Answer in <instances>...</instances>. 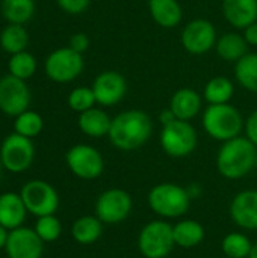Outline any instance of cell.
<instances>
[{
    "mask_svg": "<svg viewBox=\"0 0 257 258\" xmlns=\"http://www.w3.org/2000/svg\"><path fill=\"white\" fill-rule=\"evenodd\" d=\"M151 133V118L141 109H129L112 118L108 138L117 150L135 151L147 144Z\"/></svg>",
    "mask_w": 257,
    "mask_h": 258,
    "instance_id": "6da1fadb",
    "label": "cell"
},
{
    "mask_svg": "<svg viewBox=\"0 0 257 258\" xmlns=\"http://www.w3.org/2000/svg\"><path fill=\"white\" fill-rule=\"evenodd\" d=\"M257 147L245 136L223 142L217 154V169L227 180H241L256 166Z\"/></svg>",
    "mask_w": 257,
    "mask_h": 258,
    "instance_id": "7a4b0ae2",
    "label": "cell"
},
{
    "mask_svg": "<svg viewBox=\"0 0 257 258\" xmlns=\"http://www.w3.org/2000/svg\"><path fill=\"white\" fill-rule=\"evenodd\" d=\"M201 124L204 132L212 139L226 142L241 136L245 121L241 112L235 106L226 103V104H209L203 112Z\"/></svg>",
    "mask_w": 257,
    "mask_h": 258,
    "instance_id": "3957f363",
    "label": "cell"
},
{
    "mask_svg": "<svg viewBox=\"0 0 257 258\" xmlns=\"http://www.w3.org/2000/svg\"><path fill=\"white\" fill-rule=\"evenodd\" d=\"M147 203L155 215L164 219H177L189 210L191 197L186 187L176 183H159L150 189Z\"/></svg>",
    "mask_w": 257,
    "mask_h": 258,
    "instance_id": "277c9868",
    "label": "cell"
},
{
    "mask_svg": "<svg viewBox=\"0 0 257 258\" xmlns=\"http://www.w3.org/2000/svg\"><path fill=\"white\" fill-rule=\"evenodd\" d=\"M198 144V135L189 121L174 119L173 122L162 125L161 147L164 153L174 159L188 157L192 154Z\"/></svg>",
    "mask_w": 257,
    "mask_h": 258,
    "instance_id": "5b68a950",
    "label": "cell"
},
{
    "mask_svg": "<svg viewBox=\"0 0 257 258\" xmlns=\"http://www.w3.org/2000/svg\"><path fill=\"white\" fill-rule=\"evenodd\" d=\"M173 225L156 219L142 227L138 236V249L145 258H165L174 249Z\"/></svg>",
    "mask_w": 257,
    "mask_h": 258,
    "instance_id": "8992f818",
    "label": "cell"
},
{
    "mask_svg": "<svg viewBox=\"0 0 257 258\" xmlns=\"http://www.w3.org/2000/svg\"><path fill=\"white\" fill-rule=\"evenodd\" d=\"M29 213L36 218L55 215L59 209V195L56 189L44 180L27 181L20 192Z\"/></svg>",
    "mask_w": 257,
    "mask_h": 258,
    "instance_id": "52a82bcc",
    "label": "cell"
},
{
    "mask_svg": "<svg viewBox=\"0 0 257 258\" xmlns=\"http://www.w3.org/2000/svg\"><path fill=\"white\" fill-rule=\"evenodd\" d=\"M83 56L70 47L52 51L45 59V74L56 83H68L77 79L83 71Z\"/></svg>",
    "mask_w": 257,
    "mask_h": 258,
    "instance_id": "ba28073f",
    "label": "cell"
},
{
    "mask_svg": "<svg viewBox=\"0 0 257 258\" xmlns=\"http://www.w3.org/2000/svg\"><path fill=\"white\" fill-rule=\"evenodd\" d=\"M68 169L80 180H95L103 174L105 160L101 153L86 144L71 147L65 154Z\"/></svg>",
    "mask_w": 257,
    "mask_h": 258,
    "instance_id": "9c48e42d",
    "label": "cell"
},
{
    "mask_svg": "<svg viewBox=\"0 0 257 258\" xmlns=\"http://www.w3.org/2000/svg\"><path fill=\"white\" fill-rule=\"evenodd\" d=\"M133 207L129 192L112 187L101 192L95 201V216L108 225H117L127 219Z\"/></svg>",
    "mask_w": 257,
    "mask_h": 258,
    "instance_id": "30bf717a",
    "label": "cell"
},
{
    "mask_svg": "<svg viewBox=\"0 0 257 258\" xmlns=\"http://www.w3.org/2000/svg\"><path fill=\"white\" fill-rule=\"evenodd\" d=\"M0 159L6 171L12 174L24 172L30 168L35 159V147L32 139L18 133L9 135L0 147Z\"/></svg>",
    "mask_w": 257,
    "mask_h": 258,
    "instance_id": "8fae6325",
    "label": "cell"
},
{
    "mask_svg": "<svg viewBox=\"0 0 257 258\" xmlns=\"http://www.w3.org/2000/svg\"><path fill=\"white\" fill-rule=\"evenodd\" d=\"M218 35L212 21L206 18H195L185 24L182 30V45L183 48L194 56H201L215 48Z\"/></svg>",
    "mask_w": 257,
    "mask_h": 258,
    "instance_id": "7c38bea8",
    "label": "cell"
},
{
    "mask_svg": "<svg viewBox=\"0 0 257 258\" xmlns=\"http://www.w3.org/2000/svg\"><path fill=\"white\" fill-rule=\"evenodd\" d=\"M30 104V91L26 80L11 74L0 79V110L9 116H18Z\"/></svg>",
    "mask_w": 257,
    "mask_h": 258,
    "instance_id": "4fadbf2b",
    "label": "cell"
},
{
    "mask_svg": "<svg viewBox=\"0 0 257 258\" xmlns=\"http://www.w3.org/2000/svg\"><path fill=\"white\" fill-rule=\"evenodd\" d=\"M91 88L94 91L97 104L111 107L124 98L127 92V82L121 73L115 70H106L94 79Z\"/></svg>",
    "mask_w": 257,
    "mask_h": 258,
    "instance_id": "5bb4252c",
    "label": "cell"
},
{
    "mask_svg": "<svg viewBox=\"0 0 257 258\" xmlns=\"http://www.w3.org/2000/svg\"><path fill=\"white\" fill-rule=\"evenodd\" d=\"M8 258H41L44 252V242L27 227H20L9 231L5 246Z\"/></svg>",
    "mask_w": 257,
    "mask_h": 258,
    "instance_id": "9a60e30c",
    "label": "cell"
},
{
    "mask_svg": "<svg viewBox=\"0 0 257 258\" xmlns=\"http://www.w3.org/2000/svg\"><path fill=\"white\" fill-rule=\"evenodd\" d=\"M230 218L244 230H257V190H242L230 203Z\"/></svg>",
    "mask_w": 257,
    "mask_h": 258,
    "instance_id": "2e32d148",
    "label": "cell"
},
{
    "mask_svg": "<svg viewBox=\"0 0 257 258\" xmlns=\"http://www.w3.org/2000/svg\"><path fill=\"white\" fill-rule=\"evenodd\" d=\"M201 103H203V97L195 89L180 88L171 95L168 107L173 110L177 119L191 121L200 113Z\"/></svg>",
    "mask_w": 257,
    "mask_h": 258,
    "instance_id": "e0dca14e",
    "label": "cell"
},
{
    "mask_svg": "<svg viewBox=\"0 0 257 258\" xmlns=\"http://www.w3.org/2000/svg\"><path fill=\"white\" fill-rule=\"evenodd\" d=\"M223 14L229 24L245 29L257 21V0H223Z\"/></svg>",
    "mask_w": 257,
    "mask_h": 258,
    "instance_id": "ac0fdd59",
    "label": "cell"
},
{
    "mask_svg": "<svg viewBox=\"0 0 257 258\" xmlns=\"http://www.w3.org/2000/svg\"><path fill=\"white\" fill-rule=\"evenodd\" d=\"M27 209L20 194L5 192L0 195V224L9 231L23 227Z\"/></svg>",
    "mask_w": 257,
    "mask_h": 258,
    "instance_id": "d6986e66",
    "label": "cell"
},
{
    "mask_svg": "<svg viewBox=\"0 0 257 258\" xmlns=\"http://www.w3.org/2000/svg\"><path fill=\"white\" fill-rule=\"evenodd\" d=\"M153 21L164 29H174L183 20V8L179 0H148Z\"/></svg>",
    "mask_w": 257,
    "mask_h": 258,
    "instance_id": "ffe728a7",
    "label": "cell"
},
{
    "mask_svg": "<svg viewBox=\"0 0 257 258\" xmlns=\"http://www.w3.org/2000/svg\"><path fill=\"white\" fill-rule=\"evenodd\" d=\"M112 118L98 107H91L82 113H79L77 125L80 132L89 138H105L109 135Z\"/></svg>",
    "mask_w": 257,
    "mask_h": 258,
    "instance_id": "44dd1931",
    "label": "cell"
},
{
    "mask_svg": "<svg viewBox=\"0 0 257 258\" xmlns=\"http://www.w3.org/2000/svg\"><path fill=\"white\" fill-rule=\"evenodd\" d=\"M248 44L244 38V35L236 32H226L221 36H218L215 44L217 54L226 60V62H238L241 57H244L248 53Z\"/></svg>",
    "mask_w": 257,
    "mask_h": 258,
    "instance_id": "7402d4cb",
    "label": "cell"
},
{
    "mask_svg": "<svg viewBox=\"0 0 257 258\" xmlns=\"http://www.w3.org/2000/svg\"><path fill=\"white\" fill-rule=\"evenodd\" d=\"M174 243L183 249H192L204 240V227L194 219H183L173 225Z\"/></svg>",
    "mask_w": 257,
    "mask_h": 258,
    "instance_id": "603a6c76",
    "label": "cell"
},
{
    "mask_svg": "<svg viewBox=\"0 0 257 258\" xmlns=\"http://www.w3.org/2000/svg\"><path fill=\"white\" fill-rule=\"evenodd\" d=\"M103 233V222L97 216H82L73 222L71 236L79 245L95 243Z\"/></svg>",
    "mask_w": 257,
    "mask_h": 258,
    "instance_id": "cb8c5ba5",
    "label": "cell"
},
{
    "mask_svg": "<svg viewBox=\"0 0 257 258\" xmlns=\"http://www.w3.org/2000/svg\"><path fill=\"white\" fill-rule=\"evenodd\" d=\"M233 94H235L233 82L229 77L217 76L206 83L203 91V98L209 104H226L230 103Z\"/></svg>",
    "mask_w": 257,
    "mask_h": 258,
    "instance_id": "d4e9b609",
    "label": "cell"
},
{
    "mask_svg": "<svg viewBox=\"0 0 257 258\" xmlns=\"http://www.w3.org/2000/svg\"><path fill=\"white\" fill-rule=\"evenodd\" d=\"M235 79L244 89L257 94V53H247L235 63Z\"/></svg>",
    "mask_w": 257,
    "mask_h": 258,
    "instance_id": "484cf974",
    "label": "cell"
},
{
    "mask_svg": "<svg viewBox=\"0 0 257 258\" xmlns=\"http://www.w3.org/2000/svg\"><path fill=\"white\" fill-rule=\"evenodd\" d=\"M27 44H29V35L27 30L23 27V24L9 23L0 33V47L3 48V51L9 54L24 51Z\"/></svg>",
    "mask_w": 257,
    "mask_h": 258,
    "instance_id": "4316f807",
    "label": "cell"
},
{
    "mask_svg": "<svg viewBox=\"0 0 257 258\" xmlns=\"http://www.w3.org/2000/svg\"><path fill=\"white\" fill-rule=\"evenodd\" d=\"M2 14L11 24H24L35 14V0H2Z\"/></svg>",
    "mask_w": 257,
    "mask_h": 258,
    "instance_id": "83f0119b",
    "label": "cell"
},
{
    "mask_svg": "<svg viewBox=\"0 0 257 258\" xmlns=\"http://www.w3.org/2000/svg\"><path fill=\"white\" fill-rule=\"evenodd\" d=\"M8 70L11 76L21 80H27L36 71V59L33 54H30L26 50L11 54V59L8 62Z\"/></svg>",
    "mask_w": 257,
    "mask_h": 258,
    "instance_id": "f1b7e54d",
    "label": "cell"
},
{
    "mask_svg": "<svg viewBox=\"0 0 257 258\" xmlns=\"http://www.w3.org/2000/svg\"><path fill=\"white\" fill-rule=\"evenodd\" d=\"M221 248L227 258H248L253 243L242 233H229L223 239Z\"/></svg>",
    "mask_w": 257,
    "mask_h": 258,
    "instance_id": "f546056e",
    "label": "cell"
},
{
    "mask_svg": "<svg viewBox=\"0 0 257 258\" xmlns=\"http://www.w3.org/2000/svg\"><path fill=\"white\" fill-rule=\"evenodd\" d=\"M42 128H44L42 116L33 110H26V112L20 113L18 116H15L14 130H15V133H18L24 138L33 139L42 132Z\"/></svg>",
    "mask_w": 257,
    "mask_h": 258,
    "instance_id": "4dcf8cb0",
    "label": "cell"
},
{
    "mask_svg": "<svg viewBox=\"0 0 257 258\" xmlns=\"http://www.w3.org/2000/svg\"><path fill=\"white\" fill-rule=\"evenodd\" d=\"M33 230L44 243H52V242H56L61 237L62 224L55 215H47V216H41V218L36 219V224H35Z\"/></svg>",
    "mask_w": 257,
    "mask_h": 258,
    "instance_id": "1f68e13d",
    "label": "cell"
},
{
    "mask_svg": "<svg viewBox=\"0 0 257 258\" xmlns=\"http://www.w3.org/2000/svg\"><path fill=\"white\" fill-rule=\"evenodd\" d=\"M95 104H97V101H95L92 88L79 86V88H74L68 94V106L71 110H74L77 113H82V112L94 107Z\"/></svg>",
    "mask_w": 257,
    "mask_h": 258,
    "instance_id": "d6a6232c",
    "label": "cell"
},
{
    "mask_svg": "<svg viewBox=\"0 0 257 258\" xmlns=\"http://www.w3.org/2000/svg\"><path fill=\"white\" fill-rule=\"evenodd\" d=\"M56 3L64 12L70 15H79L89 8L91 0H56Z\"/></svg>",
    "mask_w": 257,
    "mask_h": 258,
    "instance_id": "836d02e7",
    "label": "cell"
},
{
    "mask_svg": "<svg viewBox=\"0 0 257 258\" xmlns=\"http://www.w3.org/2000/svg\"><path fill=\"white\" fill-rule=\"evenodd\" d=\"M68 47L73 48L74 51L83 54V53L88 50V47H89V38H88V35L83 33V32H77V33H74V35H71V38H70V45H68Z\"/></svg>",
    "mask_w": 257,
    "mask_h": 258,
    "instance_id": "e575fe53",
    "label": "cell"
},
{
    "mask_svg": "<svg viewBox=\"0 0 257 258\" xmlns=\"http://www.w3.org/2000/svg\"><path fill=\"white\" fill-rule=\"evenodd\" d=\"M244 132H245V138L257 147V109L254 112H251L248 118L245 119Z\"/></svg>",
    "mask_w": 257,
    "mask_h": 258,
    "instance_id": "d590c367",
    "label": "cell"
},
{
    "mask_svg": "<svg viewBox=\"0 0 257 258\" xmlns=\"http://www.w3.org/2000/svg\"><path fill=\"white\" fill-rule=\"evenodd\" d=\"M244 38L248 45L257 47V21L244 29Z\"/></svg>",
    "mask_w": 257,
    "mask_h": 258,
    "instance_id": "8d00e7d4",
    "label": "cell"
},
{
    "mask_svg": "<svg viewBox=\"0 0 257 258\" xmlns=\"http://www.w3.org/2000/svg\"><path fill=\"white\" fill-rule=\"evenodd\" d=\"M174 119H177V118H176V115L173 113V110H171L170 107L164 109V110L159 113V121H161V124H162V125H167V124L173 122Z\"/></svg>",
    "mask_w": 257,
    "mask_h": 258,
    "instance_id": "74e56055",
    "label": "cell"
},
{
    "mask_svg": "<svg viewBox=\"0 0 257 258\" xmlns=\"http://www.w3.org/2000/svg\"><path fill=\"white\" fill-rule=\"evenodd\" d=\"M186 190H188V194H189V197H191V200H197V198H200V195H201V187H200V184H189L188 187H186Z\"/></svg>",
    "mask_w": 257,
    "mask_h": 258,
    "instance_id": "f35d334b",
    "label": "cell"
},
{
    "mask_svg": "<svg viewBox=\"0 0 257 258\" xmlns=\"http://www.w3.org/2000/svg\"><path fill=\"white\" fill-rule=\"evenodd\" d=\"M8 236H9V230L0 224V249H5L6 242H8Z\"/></svg>",
    "mask_w": 257,
    "mask_h": 258,
    "instance_id": "ab89813d",
    "label": "cell"
},
{
    "mask_svg": "<svg viewBox=\"0 0 257 258\" xmlns=\"http://www.w3.org/2000/svg\"><path fill=\"white\" fill-rule=\"evenodd\" d=\"M248 258H257V243H254V245H253V248H251V252H250Z\"/></svg>",
    "mask_w": 257,
    "mask_h": 258,
    "instance_id": "60d3db41",
    "label": "cell"
},
{
    "mask_svg": "<svg viewBox=\"0 0 257 258\" xmlns=\"http://www.w3.org/2000/svg\"><path fill=\"white\" fill-rule=\"evenodd\" d=\"M3 163H2V159H0V178H2V172H3Z\"/></svg>",
    "mask_w": 257,
    "mask_h": 258,
    "instance_id": "b9f144b4",
    "label": "cell"
},
{
    "mask_svg": "<svg viewBox=\"0 0 257 258\" xmlns=\"http://www.w3.org/2000/svg\"><path fill=\"white\" fill-rule=\"evenodd\" d=\"M254 168H256V169H257V153H256V166H254Z\"/></svg>",
    "mask_w": 257,
    "mask_h": 258,
    "instance_id": "7bdbcfd3",
    "label": "cell"
}]
</instances>
